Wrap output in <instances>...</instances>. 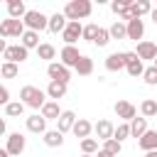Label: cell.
I'll return each mask as SVG.
<instances>
[{
  "instance_id": "44",
  "label": "cell",
  "mask_w": 157,
  "mask_h": 157,
  "mask_svg": "<svg viewBox=\"0 0 157 157\" xmlns=\"http://www.w3.org/2000/svg\"><path fill=\"white\" fill-rule=\"evenodd\" d=\"M96 157H113V155H108V152H103V150H98V152H96Z\"/></svg>"
},
{
  "instance_id": "22",
  "label": "cell",
  "mask_w": 157,
  "mask_h": 157,
  "mask_svg": "<svg viewBox=\"0 0 157 157\" xmlns=\"http://www.w3.org/2000/svg\"><path fill=\"white\" fill-rule=\"evenodd\" d=\"M145 132H147V118H132L130 120V137L140 140Z\"/></svg>"
},
{
  "instance_id": "14",
  "label": "cell",
  "mask_w": 157,
  "mask_h": 157,
  "mask_svg": "<svg viewBox=\"0 0 157 157\" xmlns=\"http://www.w3.org/2000/svg\"><path fill=\"white\" fill-rule=\"evenodd\" d=\"M93 132H96V137H98V140H103V142H105V140H110V137H113L115 125H113L110 120H105V118H103V120H98V123L93 125Z\"/></svg>"
},
{
  "instance_id": "32",
  "label": "cell",
  "mask_w": 157,
  "mask_h": 157,
  "mask_svg": "<svg viewBox=\"0 0 157 157\" xmlns=\"http://www.w3.org/2000/svg\"><path fill=\"white\" fill-rule=\"evenodd\" d=\"M5 113H7L10 118H20V115L25 113V103H22V101H10V103L5 105Z\"/></svg>"
},
{
  "instance_id": "11",
  "label": "cell",
  "mask_w": 157,
  "mask_h": 157,
  "mask_svg": "<svg viewBox=\"0 0 157 157\" xmlns=\"http://www.w3.org/2000/svg\"><path fill=\"white\" fill-rule=\"evenodd\" d=\"M113 108H115V115H118V118H120L123 123H130V120H132V118L137 115V108H135V105H132L130 101H118V103H115Z\"/></svg>"
},
{
  "instance_id": "33",
  "label": "cell",
  "mask_w": 157,
  "mask_h": 157,
  "mask_svg": "<svg viewBox=\"0 0 157 157\" xmlns=\"http://www.w3.org/2000/svg\"><path fill=\"white\" fill-rule=\"evenodd\" d=\"M103 152H108V155H113V157H118L120 155V150H123V142H118L115 137H110V140H105L103 142V147H101Z\"/></svg>"
},
{
  "instance_id": "38",
  "label": "cell",
  "mask_w": 157,
  "mask_h": 157,
  "mask_svg": "<svg viewBox=\"0 0 157 157\" xmlns=\"http://www.w3.org/2000/svg\"><path fill=\"white\" fill-rule=\"evenodd\" d=\"M113 137H115L118 142H123L125 137H130V123H120V125L115 128V132H113Z\"/></svg>"
},
{
  "instance_id": "4",
  "label": "cell",
  "mask_w": 157,
  "mask_h": 157,
  "mask_svg": "<svg viewBox=\"0 0 157 157\" xmlns=\"http://www.w3.org/2000/svg\"><path fill=\"white\" fill-rule=\"evenodd\" d=\"M25 32H27V27H25L22 20H12V17H7V20L0 22V37H17V39H22Z\"/></svg>"
},
{
  "instance_id": "24",
  "label": "cell",
  "mask_w": 157,
  "mask_h": 157,
  "mask_svg": "<svg viewBox=\"0 0 157 157\" xmlns=\"http://www.w3.org/2000/svg\"><path fill=\"white\" fill-rule=\"evenodd\" d=\"M59 115H61V110H59V103L56 101H47L42 105V118L44 120H59Z\"/></svg>"
},
{
  "instance_id": "13",
  "label": "cell",
  "mask_w": 157,
  "mask_h": 157,
  "mask_svg": "<svg viewBox=\"0 0 157 157\" xmlns=\"http://www.w3.org/2000/svg\"><path fill=\"white\" fill-rule=\"evenodd\" d=\"M140 61H155L157 59V44L155 42H137V52Z\"/></svg>"
},
{
  "instance_id": "29",
  "label": "cell",
  "mask_w": 157,
  "mask_h": 157,
  "mask_svg": "<svg viewBox=\"0 0 157 157\" xmlns=\"http://www.w3.org/2000/svg\"><path fill=\"white\" fill-rule=\"evenodd\" d=\"M74 69H76V74H78V76H88V74H93V59L83 54V56L78 59V64H76Z\"/></svg>"
},
{
  "instance_id": "19",
  "label": "cell",
  "mask_w": 157,
  "mask_h": 157,
  "mask_svg": "<svg viewBox=\"0 0 157 157\" xmlns=\"http://www.w3.org/2000/svg\"><path fill=\"white\" fill-rule=\"evenodd\" d=\"M66 25H69V20L64 17V12H54L52 17H49V32H54V34H59V32H64L66 29Z\"/></svg>"
},
{
  "instance_id": "18",
  "label": "cell",
  "mask_w": 157,
  "mask_h": 157,
  "mask_svg": "<svg viewBox=\"0 0 157 157\" xmlns=\"http://www.w3.org/2000/svg\"><path fill=\"white\" fill-rule=\"evenodd\" d=\"M105 69L108 71H120L125 69V52H113L105 56Z\"/></svg>"
},
{
  "instance_id": "8",
  "label": "cell",
  "mask_w": 157,
  "mask_h": 157,
  "mask_svg": "<svg viewBox=\"0 0 157 157\" xmlns=\"http://www.w3.org/2000/svg\"><path fill=\"white\" fill-rule=\"evenodd\" d=\"M27 54H29V49H25L22 44H10L2 56H5V61H10V64H22V61L27 59Z\"/></svg>"
},
{
  "instance_id": "41",
  "label": "cell",
  "mask_w": 157,
  "mask_h": 157,
  "mask_svg": "<svg viewBox=\"0 0 157 157\" xmlns=\"http://www.w3.org/2000/svg\"><path fill=\"white\" fill-rule=\"evenodd\" d=\"M7 103H10V91L0 83V105H7Z\"/></svg>"
},
{
  "instance_id": "17",
  "label": "cell",
  "mask_w": 157,
  "mask_h": 157,
  "mask_svg": "<svg viewBox=\"0 0 157 157\" xmlns=\"http://www.w3.org/2000/svg\"><path fill=\"white\" fill-rule=\"evenodd\" d=\"M27 130L34 132V135H44L47 132V120L42 118V113H34L27 118Z\"/></svg>"
},
{
  "instance_id": "43",
  "label": "cell",
  "mask_w": 157,
  "mask_h": 157,
  "mask_svg": "<svg viewBox=\"0 0 157 157\" xmlns=\"http://www.w3.org/2000/svg\"><path fill=\"white\" fill-rule=\"evenodd\" d=\"M150 20L157 25V7H152V12H150Z\"/></svg>"
},
{
  "instance_id": "9",
  "label": "cell",
  "mask_w": 157,
  "mask_h": 157,
  "mask_svg": "<svg viewBox=\"0 0 157 157\" xmlns=\"http://www.w3.org/2000/svg\"><path fill=\"white\" fill-rule=\"evenodd\" d=\"M81 32H83V25H81V22H69V25H66V29L61 32V39L66 42V47H74V44L78 42Z\"/></svg>"
},
{
  "instance_id": "1",
  "label": "cell",
  "mask_w": 157,
  "mask_h": 157,
  "mask_svg": "<svg viewBox=\"0 0 157 157\" xmlns=\"http://www.w3.org/2000/svg\"><path fill=\"white\" fill-rule=\"evenodd\" d=\"M91 10H93L91 0H69L66 7H64V17H66L69 22H78V20L88 17Z\"/></svg>"
},
{
  "instance_id": "3",
  "label": "cell",
  "mask_w": 157,
  "mask_h": 157,
  "mask_svg": "<svg viewBox=\"0 0 157 157\" xmlns=\"http://www.w3.org/2000/svg\"><path fill=\"white\" fill-rule=\"evenodd\" d=\"M22 22H25V27L32 29V32H42V29L49 27V17H47L44 12H39V10H27V15L22 17Z\"/></svg>"
},
{
  "instance_id": "15",
  "label": "cell",
  "mask_w": 157,
  "mask_h": 157,
  "mask_svg": "<svg viewBox=\"0 0 157 157\" xmlns=\"http://www.w3.org/2000/svg\"><path fill=\"white\" fill-rule=\"evenodd\" d=\"M59 56H61V64H64L66 69H71V66H76V64H78V59H81L83 54H81L76 47H64Z\"/></svg>"
},
{
  "instance_id": "49",
  "label": "cell",
  "mask_w": 157,
  "mask_h": 157,
  "mask_svg": "<svg viewBox=\"0 0 157 157\" xmlns=\"http://www.w3.org/2000/svg\"><path fill=\"white\" fill-rule=\"evenodd\" d=\"M152 66H157V59H155V64H152Z\"/></svg>"
},
{
  "instance_id": "45",
  "label": "cell",
  "mask_w": 157,
  "mask_h": 157,
  "mask_svg": "<svg viewBox=\"0 0 157 157\" xmlns=\"http://www.w3.org/2000/svg\"><path fill=\"white\" fill-rule=\"evenodd\" d=\"M0 135H5V120L0 118Z\"/></svg>"
},
{
  "instance_id": "36",
  "label": "cell",
  "mask_w": 157,
  "mask_h": 157,
  "mask_svg": "<svg viewBox=\"0 0 157 157\" xmlns=\"http://www.w3.org/2000/svg\"><path fill=\"white\" fill-rule=\"evenodd\" d=\"M81 152H83V155H96V152H98V140H96V137L81 140Z\"/></svg>"
},
{
  "instance_id": "26",
  "label": "cell",
  "mask_w": 157,
  "mask_h": 157,
  "mask_svg": "<svg viewBox=\"0 0 157 157\" xmlns=\"http://www.w3.org/2000/svg\"><path fill=\"white\" fill-rule=\"evenodd\" d=\"M108 32H110V39H128V25L120 22V20H115L108 27Z\"/></svg>"
},
{
  "instance_id": "12",
  "label": "cell",
  "mask_w": 157,
  "mask_h": 157,
  "mask_svg": "<svg viewBox=\"0 0 157 157\" xmlns=\"http://www.w3.org/2000/svg\"><path fill=\"white\" fill-rule=\"evenodd\" d=\"M76 113L74 110H61V115H59V120H56V130L64 135V132H69V130H74V125H76Z\"/></svg>"
},
{
  "instance_id": "37",
  "label": "cell",
  "mask_w": 157,
  "mask_h": 157,
  "mask_svg": "<svg viewBox=\"0 0 157 157\" xmlns=\"http://www.w3.org/2000/svg\"><path fill=\"white\" fill-rule=\"evenodd\" d=\"M98 25H83V32H81V39H86V42H96V34H98Z\"/></svg>"
},
{
  "instance_id": "30",
  "label": "cell",
  "mask_w": 157,
  "mask_h": 157,
  "mask_svg": "<svg viewBox=\"0 0 157 157\" xmlns=\"http://www.w3.org/2000/svg\"><path fill=\"white\" fill-rule=\"evenodd\" d=\"M44 145L47 147H61L64 145V135L59 130H47L44 132Z\"/></svg>"
},
{
  "instance_id": "16",
  "label": "cell",
  "mask_w": 157,
  "mask_h": 157,
  "mask_svg": "<svg viewBox=\"0 0 157 157\" xmlns=\"http://www.w3.org/2000/svg\"><path fill=\"white\" fill-rule=\"evenodd\" d=\"M125 25H128V39H132V42L142 39V34H145V22H142L140 17H132V20L125 22Z\"/></svg>"
},
{
  "instance_id": "5",
  "label": "cell",
  "mask_w": 157,
  "mask_h": 157,
  "mask_svg": "<svg viewBox=\"0 0 157 157\" xmlns=\"http://www.w3.org/2000/svg\"><path fill=\"white\" fill-rule=\"evenodd\" d=\"M25 145H27L25 135H22V132H12V135L7 137L5 150H7V155H10V157H20V155L25 152Z\"/></svg>"
},
{
  "instance_id": "40",
  "label": "cell",
  "mask_w": 157,
  "mask_h": 157,
  "mask_svg": "<svg viewBox=\"0 0 157 157\" xmlns=\"http://www.w3.org/2000/svg\"><path fill=\"white\" fill-rule=\"evenodd\" d=\"M108 42H110V32H108L105 27H101L98 34H96V42H93V44H96V47H105Z\"/></svg>"
},
{
  "instance_id": "7",
  "label": "cell",
  "mask_w": 157,
  "mask_h": 157,
  "mask_svg": "<svg viewBox=\"0 0 157 157\" xmlns=\"http://www.w3.org/2000/svg\"><path fill=\"white\" fill-rule=\"evenodd\" d=\"M132 2H135V0H113V2H110L113 12L118 15V20H120V22H130V20H132V12H130Z\"/></svg>"
},
{
  "instance_id": "47",
  "label": "cell",
  "mask_w": 157,
  "mask_h": 157,
  "mask_svg": "<svg viewBox=\"0 0 157 157\" xmlns=\"http://www.w3.org/2000/svg\"><path fill=\"white\" fill-rule=\"evenodd\" d=\"M0 157H10V155H7V150H0Z\"/></svg>"
},
{
  "instance_id": "35",
  "label": "cell",
  "mask_w": 157,
  "mask_h": 157,
  "mask_svg": "<svg viewBox=\"0 0 157 157\" xmlns=\"http://www.w3.org/2000/svg\"><path fill=\"white\" fill-rule=\"evenodd\" d=\"M17 74H20V66H17V64L5 61V64L0 66V76H5V78H17Z\"/></svg>"
},
{
  "instance_id": "34",
  "label": "cell",
  "mask_w": 157,
  "mask_h": 157,
  "mask_svg": "<svg viewBox=\"0 0 157 157\" xmlns=\"http://www.w3.org/2000/svg\"><path fill=\"white\" fill-rule=\"evenodd\" d=\"M37 54H39V59H44V61L52 64V59L56 56V49H54L52 44H39V47H37Z\"/></svg>"
},
{
  "instance_id": "6",
  "label": "cell",
  "mask_w": 157,
  "mask_h": 157,
  "mask_svg": "<svg viewBox=\"0 0 157 157\" xmlns=\"http://www.w3.org/2000/svg\"><path fill=\"white\" fill-rule=\"evenodd\" d=\"M47 74H49V78H52V81H59V83H69V78H71V71H69L61 61H59V64H56V61H52V64L47 66Z\"/></svg>"
},
{
  "instance_id": "46",
  "label": "cell",
  "mask_w": 157,
  "mask_h": 157,
  "mask_svg": "<svg viewBox=\"0 0 157 157\" xmlns=\"http://www.w3.org/2000/svg\"><path fill=\"white\" fill-rule=\"evenodd\" d=\"M145 157H157V150H152V152H145Z\"/></svg>"
},
{
  "instance_id": "23",
  "label": "cell",
  "mask_w": 157,
  "mask_h": 157,
  "mask_svg": "<svg viewBox=\"0 0 157 157\" xmlns=\"http://www.w3.org/2000/svg\"><path fill=\"white\" fill-rule=\"evenodd\" d=\"M7 15H10L12 20H22V17L27 15L25 2H22V0H10V2H7Z\"/></svg>"
},
{
  "instance_id": "31",
  "label": "cell",
  "mask_w": 157,
  "mask_h": 157,
  "mask_svg": "<svg viewBox=\"0 0 157 157\" xmlns=\"http://www.w3.org/2000/svg\"><path fill=\"white\" fill-rule=\"evenodd\" d=\"M140 113H142V118H152V115H157V101L145 98V101L140 103Z\"/></svg>"
},
{
  "instance_id": "21",
  "label": "cell",
  "mask_w": 157,
  "mask_h": 157,
  "mask_svg": "<svg viewBox=\"0 0 157 157\" xmlns=\"http://www.w3.org/2000/svg\"><path fill=\"white\" fill-rule=\"evenodd\" d=\"M137 145H140V150H145V152L157 150V130H147V132L137 140Z\"/></svg>"
},
{
  "instance_id": "27",
  "label": "cell",
  "mask_w": 157,
  "mask_h": 157,
  "mask_svg": "<svg viewBox=\"0 0 157 157\" xmlns=\"http://www.w3.org/2000/svg\"><path fill=\"white\" fill-rule=\"evenodd\" d=\"M47 96H49V98H54V101L64 98V96H66V83H59V81H49V86H47Z\"/></svg>"
},
{
  "instance_id": "48",
  "label": "cell",
  "mask_w": 157,
  "mask_h": 157,
  "mask_svg": "<svg viewBox=\"0 0 157 157\" xmlns=\"http://www.w3.org/2000/svg\"><path fill=\"white\" fill-rule=\"evenodd\" d=\"M81 157H96V155H81Z\"/></svg>"
},
{
  "instance_id": "10",
  "label": "cell",
  "mask_w": 157,
  "mask_h": 157,
  "mask_svg": "<svg viewBox=\"0 0 157 157\" xmlns=\"http://www.w3.org/2000/svg\"><path fill=\"white\" fill-rule=\"evenodd\" d=\"M125 71L130 76H142L145 74V66H142V61L135 52H125Z\"/></svg>"
},
{
  "instance_id": "39",
  "label": "cell",
  "mask_w": 157,
  "mask_h": 157,
  "mask_svg": "<svg viewBox=\"0 0 157 157\" xmlns=\"http://www.w3.org/2000/svg\"><path fill=\"white\" fill-rule=\"evenodd\" d=\"M142 78H145L147 86H157V66H147L145 74H142Z\"/></svg>"
},
{
  "instance_id": "2",
  "label": "cell",
  "mask_w": 157,
  "mask_h": 157,
  "mask_svg": "<svg viewBox=\"0 0 157 157\" xmlns=\"http://www.w3.org/2000/svg\"><path fill=\"white\" fill-rule=\"evenodd\" d=\"M47 91L37 88V86H22L20 88V101L25 103V108H34V110H42V105L47 103L44 101Z\"/></svg>"
},
{
  "instance_id": "25",
  "label": "cell",
  "mask_w": 157,
  "mask_h": 157,
  "mask_svg": "<svg viewBox=\"0 0 157 157\" xmlns=\"http://www.w3.org/2000/svg\"><path fill=\"white\" fill-rule=\"evenodd\" d=\"M130 12H132V17H140L142 20V15H150L152 12V2L150 0H137V2H132Z\"/></svg>"
},
{
  "instance_id": "20",
  "label": "cell",
  "mask_w": 157,
  "mask_h": 157,
  "mask_svg": "<svg viewBox=\"0 0 157 157\" xmlns=\"http://www.w3.org/2000/svg\"><path fill=\"white\" fill-rule=\"evenodd\" d=\"M78 140H86V137H91V132H93V125L86 120V118H78L76 120V125H74V130H71Z\"/></svg>"
},
{
  "instance_id": "28",
  "label": "cell",
  "mask_w": 157,
  "mask_h": 157,
  "mask_svg": "<svg viewBox=\"0 0 157 157\" xmlns=\"http://www.w3.org/2000/svg\"><path fill=\"white\" fill-rule=\"evenodd\" d=\"M20 44H22L25 49H37V47H39V32H32V29H27V32L22 34Z\"/></svg>"
},
{
  "instance_id": "42",
  "label": "cell",
  "mask_w": 157,
  "mask_h": 157,
  "mask_svg": "<svg viewBox=\"0 0 157 157\" xmlns=\"http://www.w3.org/2000/svg\"><path fill=\"white\" fill-rule=\"evenodd\" d=\"M7 47H10V44H7L5 39H0V54H5V49H7Z\"/></svg>"
}]
</instances>
